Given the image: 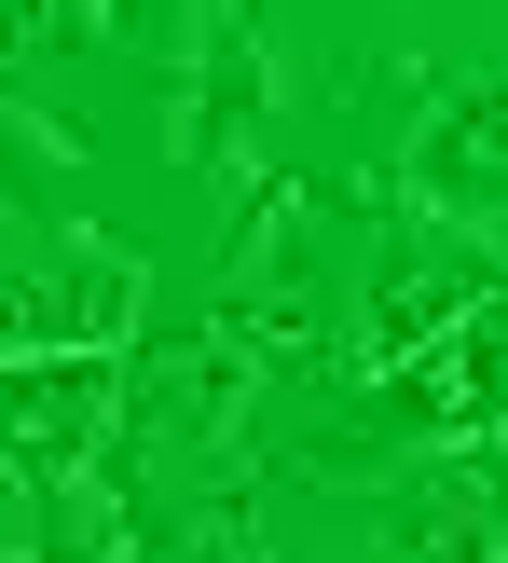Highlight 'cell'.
Returning <instances> with one entry per match:
<instances>
[{
  "label": "cell",
  "mask_w": 508,
  "mask_h": 563,
  "mask_svg": "<svg viewBox=\"0 0 508 563\" xmlns=\"http://www.w3.org/2000/svg\"><path fill=\"white\" fill-rule=\"evenodd\" d=\"M97 14H152V0H97Z\"/></svg>",
  "instance_id": "obj_8"
},
{
  "label": "cell",
  "mask_w": 508,
  "mask_h": 563,
  "mask_svg": "<svg viewBox=\"0 0 508 563\" xmlns=\"http://www.w3.org/2000/svg\"><path fill=\"white\" fill-rule=\"evenodd\" d=\"M482 289H508L495 247H467V220H454V234H427V220H412V234L372 262V357H412L427 330H454Z\"/></svg>",
  "instance_id": "obj_4"
},
{
  "label": "cell",
  "mask_w": 508,
  "mask_h": 563,
  "mask_svg": "<svg viewBox=\"0 0 508 563\" xmlns=\"http://www.w3.org/2000/svg\"><path fill=\"white\" fill-rule=\"evenodd\" d=\"M97 27V0H0V42L14 55H55V42H82Z\"/></svg>",
  "instance_id": "obj_7"
},
{
  "label": "cell",
  "mask_w": 508,
  "mask_h": 563,
  "mask_svg": "<svg viewBox=\"0 0 508 563\" xmlns=\"http://www.w3.org/2000/svg\"><path fill=\"white\" fill-rule=\"evenodd\" d=\"M399 179H412V207H427V220H508V69L454 82V97L412 124Z\"/></svg>",
  "instance_id": "obj_3"
},
{
  "label": "cell",
  "mask_w": 508,
  "mask_h": 563,
  "mask_svg": "<svg viewBox=\"0 0 508 563\" xmlns=\"http://www.w3.org/2000/svg\"><path fill=\"white\" fill-rule=\"evenodd\" d=\"M385 440H495L508 427V289H482L454 330H427L412 357H385Z\"/></svg>",
  "instance_id": "obj_1"
},
{
  "label": "cell",
  "mask_w": 508,
  "mask_h": 563,
  "mask_svg": "<svg viewBox=\"0 0 508 563\" xmlns=\"http://www.w3.org/2000/svg\"><path fill=\"white\" fill-rule=\"evenodd\" d=\"M179 152L192 165H247L262 152V42H247V27H207V82H192Z\"/></svg>",
  "instance_id": "obj_6"
},
{
  "label": "cell",
  "mask_w": 508,
  "mask_h": 563,
  "mask_svg": "<svg viewBox=\"0 0 508 563\" xmlns=\"http://www.w3.org/2000/svg\"><path fill=\"white\" fill-rule=\"evenodd\" d=\"M97 440H110V344L0 357V482H42L55 495Z\"/></svg>",
  "instance_id": "obj_2"
},
{
  "label": "cell",
  "mask_w": 508,
  "mask_h": 563,
  "mask_svg": "<svg viewBox=\"0 0 508 563\" xmlns=\"http://www.w3.org/2000/svg\"><path fill=\"white\" fill-rule=\"evenodd\" d=\"M137 317V262L124 247H69L42 275H0V357H42V344H124Z\"/></svg>",
  "instance_id": "obj_5"
}]
</instances>
